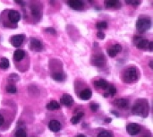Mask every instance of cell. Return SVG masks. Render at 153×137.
Returning a JSON list of instances; mask_svg holds the SVG:
<instances>
[{"label":"cell","mask_w":153,"mask_h":137,"mask_svg":"<svg viewBox=\"0 0 153 137\" xmlns=\"http://www.w3.org/2000/svg\"><path fill=\"white\" fill-rule=\"evenodd\" d=\"M139 78V72L138 69L134 66L128 67L127 69L124 72L123 75V81L126 84H132L135 83Z\"/></svg>","instance_id":"cell-1"},{"label":"cell","mask_w":153,"mask_h":137,"mask_svg":"<svg viewBox=\"0 0 153 137\" xmlns=\"http://www.w3.org/2000/svg\"><path fill=\"white\" fill-rule=\"evenodd\" d=\"M151 26V22L149 18H146V17H142L138 19L137 22H136V28L138 30L139 32L143 33L145 32H147Z\"/></svg>","instance_id":"cell-2"},{"label":"cell","mask_w":153,"mask_h":137,"mask_svg":"<svg viewBox=\"0 0 153 137\" xmlns=\"http://www.w3.org/2000/svg\"><path fill=\"white\" fill-rule=\"evenodd\" d=\"M133 112L137 115H142L143 117H147V111H146V107L142 102H137L133 107Z\"/></svg>","instance_id":"cell-3"},{"label":"cell","mask_w":153,"mask_h":137,"mask_svg":"<svg viewBox=\"0 0 153 137\" xmlns=\"http://www.w3.org/2000/svg\"><path fill=\"white\" fill-rule=\"evenodd\" d=\"M23 40H24V35L23 34H17V35H13L11 38L10 41L13 47H20L22 44Z\"/></svg>","instance_id":"cell-4"},{"label":"cell","mask_w":153,"mask_h":137,"mask_svg":"<svg viewBox=\"0 0 153 137\" xmlns=\"http://www.w3.org/2000/svg\"><path fill=\"white\" fill-rule=\"evenodd\" d=\"M126 131L130 135H136L140 133L141 131V127L139 126V125L135 124V123H131V124H128L126 126Z\"/></svg>","instance_id":"cell-5"},{"label":"cell","mask_w":153,"mask_h":137,"mask_svg":"<svg viewBox=\"0 0 153 137\" xmlns=\"http://www.w3.org/2000/svg\"><path fill=\"white\" fill-rule=\"evenodd\" d=\"M93 65H96V66H102L104 65L106 60H105V57L103 56L102 54H99V55H96L92 58V60H91Z\"/></svg>","instance_id":"cell-6"},{"label":"cell","mask_w":153,"mask_h":137,"mask_svg":"<svg viewBox=\"0 0 153 137\" xmlns=\"http://www.w3.org/2000/svg\"><path fill=\"white\" fill-rule=\"evenodd\" d=\"M8 18H9L11 22L16 23V22H18L20 21L21 15L19 13V12H17L15 10H10L9 13H8Z\"/></svg>","instance_id":"cell-7"},{"label":"cell","mask_w":153,"mask_h":137,"mask_svg":"<svg viewBox=\"0 0 153 137\" xmlns=\"http://www.w3.org/2000/svg\"><path fill=\"white\" fill-rule=\"evenodd\" d=\"M31 48L33 51H40L43 48L42 43H41L40 40L35 39V38H32L31 39V45H30Z\"/></svg>","instance_id":"cell-8"},{"label":"cell","mask_w":153,"mask_h":137,"mask_svg":"<svg viewBox=\"0 0 153 137\" xmlns=\"http://www.w3.org/2000/svg\"><path fill=\"white\" fill-rule=\"evenodd\" d=\"M48 128L50 129V131H52L54 133H58L61 130L62 125H61V123L58 120H51L48 124Z\"/></svg>","instance_id":"cell-9"},{"label":"cell","mask_w":153,"mask_h":137,"mask_svg":"<svg viewBox=\"0 0 153 137\" xmlns=\"http://www.w3.org/2000/svg\"><path fill=\"white\" fill-rule=\"evenodd\" d=\"M68 5L74 10H81L83 7V3L80 0H71L68 2Z\"/></svg>","instance_id":"cell-10"},{"label":"cell","mask_w":153,"mask_h":137,"mask_svg":"<svg viewBox=\"0 0 153 137\" xmlns=\"http://www.w3.org/2000/svg\"><path fill=\"white\" fill-rule=\"evenodd\" d=\"M114 104L120 107V108H128L129 107V101L126 99H118V100H116Z\"/></svg>","instance_id":"cell-11"},{"label":"cell","mask_w":153,"mask_h":137,"mask_svg":"<svg viewBox=\"0 0 153 137\" xmlns=\"http://www.w3.org/2000/svg\"><path fill=\"white\" fill-rule=\"evenodd\" d=\"M94 85L96 88L98 89H103V90H107L108 87H109V84L107 81L103 80V79H100V80H98L94 81Z\"/></svg>","instance_id":"cell-12"},{"label":"cell","mask_w":153,"mask_h":137,"mask_svg":"<svg viewBox=\"0 0 153 137\" xmlns=\"http://www.w3.org/2000/svg\"><path fill=\"white\" fill-rule=\"evenodd\" d=\"M91 96H92V92L90 89H85V90H83L80 92L79 94V97L83 100H87L91 98Z\"/></svg>","instance_id":"cell-13"},{"label":"cell","mask_w":153,"mask_h":137,"mask_svg":"<svg viewBox=\"0 0 153 137\" xmlns=\"http://www.w3.org/2000/svg\"><path fill=\"white\" fill-rule=\"evenodd\" d=\"M61 102L65 105V106H67V107H70L73 105L74 103V100L73 98L71 97L70 95H67V94H65L62 99H61Z\"/></svg>","instance_id":"cell-14"},{"label":"cell","mask_w":153,"mask_h":137,"mask_svg":"<svg viewBox=\"0 0 153 137\" xmlns=\"http://www.w3.org/2000/svg\"><path fill=\"white\" fill-rule=\"evenodd\" d=\"M24 56H25V53L23 50L17 49L15 51V53H13V59L18 62V61H21L22 59H23Z\"/></svg>","instance_id":"cell-15"},{"label":"cell","mask_w":153,"mask_h":137,"mask_svg":"<svg viewBox=\"0 0 153 137\" xmlns=\"http://www.w3.org/2000/svg\"><path fill=\"white\" fill-rule=\"evenodd\" d=\"M149 40L148 39H142L141 40H139V41L135 44L137 48H140V49H143V48H146L149 45Z\"/></svg>","instance_id":"cell-16"},{"label":"cell","mask_w":153,"mask_h":137,"mask_svg":"<svg viewBox=\"0 0 153 137\" xmlns=\"http://www.w3.org/2000/svg\"><path fill=\"white\" fill-rule=\"evenodd\" d=\"M32 15L34 18L39 19L41 17V10L38 6H32Z\"/></svg>","instance_id":"cell-17"},{"label":"cell","mask_w":153,"mask_h":137,"mask_svg":"<svg viewBox=\"0 0 153 137\" xmlns=\"http://www.w3.org/2000/svg\"><path fill=\"white\" fill-rule=\"evenodd\" d=\"M59 107H60L59 104L57 101H55V100L50 101L47 105V108L48 109V110H57V109H58Z\"/></svg>","instance_id":"cell-18"},{"label":"cell","mask_w":153,"mask_h":137,"mask_svg":"<svg viewBox=\"0 0 153 137\" xmlns=\"http://www.w3.org/2000/svg\"><path fill=\"white\" fill-rule=\"evenodd\" d=\"M83 114L82 112H80V113H78V114H76V115H74L72 118H71V123L73 125H76V124H78V123L80 122V120L81 119V117H83Z\"/></svg>","instance_id":"cell-19"},{"label":"cell","mask_w":153,"mask_h":137,"mask_svg":"<svg viewBox=\"0 0 153 137\" xmlns=\"http://www.w3.org/2000/svg\"><path fill=\"white\" fill-rule=\"evenodd\" d=\"M52 78L57 81H63L65 78V74L62 73H55L52 74Z\"/></svg>","instance_id":"cell-20"},{"label":"cell","mask_w":153,"mask_h":137,"mask_svg":"<svg viewBox=\"0 0 153 137\" xmlns=\"http://www.w3.org/2000/svg\"><path fill=\"white\" fill-rule=\"evenodd\" d=\"M8 67H9V61H8V59L6 58H3L1 59V61H0V68L3 69V70H5V69H7Z\"/></svg>","instance_id":"cell-21"},{"label":"cell","mask_w":153,"mask_h":137,"mask_svg":"<svg viewBox=\"0 0 153 137\" xmlns=\"http://www.w3.org/2000/svg\"><path fill=\"white\" fill-rule=\"evenodd\" d=\"M6 91L11 94H15L17 91V89L15 84H8L6 86Z\"/></svg>","instance_id":"cell-22"},{"label":"cell","mask_w":153,"mask_h":137,"mask_svg":"<svg viewBox=\"0 0 153 137\" xmlns=\"http://www.w3.org/2000/svg\"><path fill=\"white\" fill-rule=\"evenodd\" d=\"M97 137H113V134L108 131H102L98 134Z\"/></svg>","instance_id":"cell-23"},{"label":"cell","mask_w":153,"mask_h":137,"mask_svg":"<svg viewBox=\"0 0 153 137\" xmlns=\"http://www.w3.org/2000/svg\"><path fill=\"white\" fill-rule=\"evenodd\" d=\"M96 26L99 30H103V29H107V23L106 22H99L98 23L96 24Z\"/></svg>","instance_id":"cell-24"},{"label":"cell","mask_w":153,"mask_h":137,"mask_svg":"<svg viewBox=\"0 0 153 137\" xmlns=\"http://www.w3.org/2000/svg\"><path fill=\"white\" fill-rule=\"evenodd\" d=\"M15 137H27L26 132L23 129H18L15 132Z\"/></svg>","instance_id":"cell-25"},{"label":"cell","mask_w":153,"mask_h":137,"mask_svg":"<svg viewBox=\"0 0 153 137\" xmlns=\"http://www.w3.org/2000/svg\"><path fill=\"white\" fill-rule=\"evenodd\" d=\"M118 4V1H113V0H109V1L105 2V6L107 7H114Z\"/></svg>","instance_id":"cell-26"},{"label":"cell","mask_w":153,"mask_h":137,"mask_svg":"<svg viewBox=\"0 0 153 137\" xmlns=\"http://www.w3.org/2000/svg\"><path fill=\"white\" fill-rule=\"evenodd\" d=\"M116 93H117V89H116V87L113 86V85H109V87H108V95H110V96H115Z\"/></svg>","instance_id":"cell-27"},{"label":"cell","mask_w":153,"mask_h":137,"mask_svg":"<svg viewBox=\"0 0 153 137\" xmlns=\"http://www.w3.org/2000/svg\"><path fill=\"white\" fill-rule=\"evenodd\" d=\"M107 54H108V56L110 57V58H115L116 56H117V52L113 49V48H108L107 49Z\"/></svg>","instance_id":"cell-28"},{"label":"cell","mask_w":153,"mask_h":137,"mask_svg":"<svg viewBox=\"0 0 153 137\" xmlns=\"http://www.w3.org/2000/svg\"><path fill=\"white\" fill-rule=\"evenodd\" d=\"M99 104H96V103H91V106H90V107H91V111H93V112H96L97 110L99 109Z\"/></svg>","instance_id":"cell-29"},{"label":"cell","mask_w":153,"mask_h":137,"mask_svg":"<svg viewBox=\"0 0 153 137\" xmlns=\"http://www.w3.org/2000/svg\"><path fill=\"white\" fill-rule=\"evenodd\" d=\"M113 49H114L117 53H119V52H121V50H122V47H121L119 44H116V45L113 47Z\"/></svg>","instance_id":"cell-30"},{"label":"cell","mask_w":153,"mask_h":137,"mask_svg":"<svg viewBox=\"0 0 153 137\" xmlns=\"http://www.w3.org/2000/svg\"><path fill=\"white\" fill-rule=\"evenodd\" d=\"M97 36H98V38H99L100 39H103L105 38V34H104L102 32H99L98 33H97Z\"/></svg>","instance_id":"cell-31"},{"label":"cell","mask_w":153,"mask_h":137,"mask_svg":"<svg viewBox=\"0 0 153 137\" xmlns=\"http://www.w3.org/2000/svg\"><path fill=\"white\" fill-rule=\"evenodd\" d=\"M46 32H49L51 34H55V33H57V32H55V29H53V28H47Z\"/></svg>","instance_id":"cell-32"},{"label":"cell","mask_w":153,"mask_h":137,"mask_svg":"<svg viewBox=\"0 0 153 137\" xmlns=\"http://www.w3.org/2000/svg\"><path fill=\"white\" fill-rule=\"evenodd\" d=\"M126 3L127 4H129V5H140V1H136V2H134V1H132V2H129V1H126Z\"/></svg>","instance_id":"cell-33"},{"label":"cell","mask_w":153,"mask_h":137,"mask_svg":"<svg viewBox=\"0 0 153 137\" xmlns=\"http://www.w3.org/2000/svg\"><path fill=\"white\" fill-rule=\"evenodd\" d=\"M148 46H149V51H152V49H153V48H153V42H152V41H149Z\"/></svg>","instance_id":"cell-34"},{"label":"cell","mask_w":153,"mask_h":137,"mask_svg":"<svg viewBox=\"0 0 153 137\" xmlns=\"http://www.w3.org/2000/svg\"><path fill=\"white\" fill-rule=\"evenodd\" d=\"M3 123H4V117L1 114H0V126L3 125Z\"/></svg>","instance_id":"cell-35"},{"label":"cell","mask_w":153,"mask_h":137,"mask_svg":"<svg viewBox=\"0 0 153 137\" xmlns=\"http://www.w3.org/2000/svg\"><path fill=\"white\" fill-rule=\"evenodd\" d=\"M105 121H106L107 123H110L111 121H112V119H111V118H106Z\"/></svg>","instance_id":"cell-36"},{"label":"cell","mask_w":153,"mask_h":137,"mask_svg":"<svg viewBox=\"0 0 153 137\" xmlns=\"http://www.w3.org/2000/svg\"><path fill=\"white\" fill-rule=\"evenodd\" d=\"M152 64H153V62H152V61H150V62H149V67H150V68H153Z\"/></svg>","instance_id":"cell-37"},{"label":"cell","mask_w":153,"mask_h":137,"mask_svg":"<svg viewBox=\"0 0 153 137\" xmlns=\"http://www.w3.org/2000/svg\"><path fill=\"white\" fill-rule=\"evenodd\" d=\"M76 137H86L85 135H83V134H79V135H77Z\"/></svg>","instance_id":"cell-38"},{"label":"cell","mask_w":153,"mask_h":137,"mask_svg":"<svg viewBox=\"0 0 153 137\" xmlns=\"http://www.w3.org/2000/svg\"><path fill=\"white\" fill-rule=\"evenodd\" d=\"M112 113H113V114H115L116 116H117V117H118V113H117L116 111H112Z\"/></svg>","instance_id":"cell-39"}]
</instances>
